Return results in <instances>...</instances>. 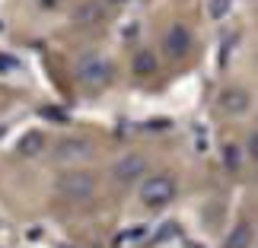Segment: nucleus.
Here are the masks:
<instances>
[{"label":"nucleus","mask_w":258,"mask_h":248,"mask_svg":"<svg viewBox=\"0 0 258 248\" xmlns=\"http://www.w3.org/2000/svg\"><path fill=\"white\" fill-rule=\"evenodd\" d=\"M175 178L169 172H160V175H147L141 182V201L144 207H150V210H163V207H169L175 201Z\"/></svg>","instance_id":"f257e3e1"},{"label":"nucleus","mask_w":258,"mask_h":248,"mask_svg":"<svg viewBox=\"0 0 258 248\" xmlns=\"http://www.w3.org/2000/svg\"><path fill=\"white\" fill-rule=\"evenodd\" d=\"M77 76H80V83L89 86V89H105L115 80V67L99 54H86V57L77 61Z\"/></svg>","instance_id":"f03ea898"},{"label":"nucleus","mask_w":258,"mask_h":248,"mask_svg":"<svg viewBox=\"0 0 258 248\" xmlns=\"http://www.w3.org/2000/svg\"><path fill=\"white\" fill-rule=\"evenodd\" d=\"M57 194L64 201H89L96 194V178L89 172H67L57 178Z\"/></svg>","instance_id":"7ed1b4c3"},{"label":"nucleus","mask_w":258,"mask_h":248,"mask_svg":"<svg viewBox=\"0 0 258 248\" xmlns=\"http://www.w3.org/2000/svg\"><path fill=\"white\" fill-rule=\"evenodd\" d=\"M112 175H115V182H118V185L141 182V178H147V159H144V156H137V153H124L121 159L115 162Z\"/></svg>","instance_id":"20e7f679"},{"label":"nucleus","mask_w":258,"mask_h":248,"mask_svg":"<svg viewBox=\"0 0 258 248\" xmlns=\"http://www.w3.org/2000/svg\"><path fill=\"white\" fill-rule=\"evenodd\" d=\"M93 156V143L86 140V137H67V140L57 143V150H54V159L57 162H64V166H71V162H83Z\"/></svg>","instance_id":"39448f33"},{"label":"nucleus","mask_w":258,"mask_h":248,"mask_svg":"<svg viewBox=\"0 0 258 248\" xmlns=\"http://www.w3.org/2000/svg\"><path fill=\"white\" fill-rule=\"evenodd\" d=\"M188 51H191V32H188L185 26H172L169 32H166V54L185 57Z\"/></svg>","instance_id":"423d86ee"},{"label":"nucleus","mask_w":258,"mask_h":248,"mask_svg":"<svg viewBox=\"0 0 258 248\" xmlns=\"http://www.w3.org/2000/svg\"><path fill=\"white\" fill-rule=\"evenodd\" d=\"M220 108H223V112H230V115H242L245 108H249V93L239 89V86L223 89V93H220Z\"/></svg>","instance_id":"0eeeda50"},{"label":"nucleus","mask_w":258,"mask_h":248,"mask_svg":"<svg viewBox=\"0 0 258 248\" xmlns=\"http://www.w3.org/2000/svg\"><path fill=\"white\" fill-rule=\"evenodd\" d=\"M16 150L23 153V156H38L42 150H48V137H45L42 131H26L23 137H19Z\"/></svg>","instance_id":"6e6552de"},{"label":"nucleus","mask_w":258,"mask_h":248,"mask_svg":"<svg viewBox=\"0 0 258 248\" xmlns=\"http://www.w3.org/2000/svg\"><path fill=\"white\" fill-rule=\"evenodd\" d=\"M249 245H252V229H249V223L233 226L230 235L223 239V248H249Z\"/></svg>","instance_id":"1a4fd4ad"},{"label":"nucleus","mask_w":258,"mask_h":248,"mask_svg":"<svg viewBox=\"0 0 258 248\" xmlns=\"http://www.w3.org/2000/svg\"><path fill=\"white\" fill-rule=\"evenodd\" d=\"M156 70V61H153V54L150 51H141L134 57V73H141V76H147V73H153Z\"/></svg>","instance_id":"9d476101"},{"label":"nucleus","mask_w":258,"mask_h":248,"mask_svg":"<svg viewBox=\"0 0 258 248\" xmlns=\"http://www.w3.org/2000/svg\"><path fill=\"white\" fill-rule=\"evenodd\" d=\"M93 16H102V7H99V4H86V7H80V13H77L80 23H89Z\"/></svg>","instance_id":"9b49d317"},{"label":"nucleus","mask_w":258,"mask_h":248,"mask_svg":"<svg viewBox=\"0 0 258 248\" xmlns=\"http://www.w3.org/2000/svg\"><path fill=\"white\" fill-rule=\"evenodd\" d=\"M226 10H230V0H211V16L214 19H223Z\"/></svg>","instance_id":"f8f14e48"},{"label":"nucleus","mask_w":258,"mask_h":248,"mask_svg":"<svg viewBox=\"0 0 258 248\" xmlns=\"http://www.w3.org/2000/svg\"><path fill=\"white\" fill-rule=\"evenodd\" d=\"M38 4H42V7H57L61 0H38Z\"/></svg>","instance_id":"ddd939ff"}]
</instances>
